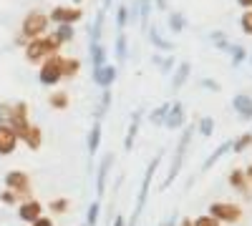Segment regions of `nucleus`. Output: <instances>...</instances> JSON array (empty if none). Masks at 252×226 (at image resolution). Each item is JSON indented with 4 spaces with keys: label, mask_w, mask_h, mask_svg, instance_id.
<instances>
[{
    "label": "nucleus",
    "mask_w": 252,
    "mask_h": 226,
    "mask_svg": "<svg viewBox=\"0 0 252 226\" xmlns=\"http://www.w3.org/2000/svg\"><path fill=\"white\" fill-rule=\"evenodd\" d=\"M192 136H194V126H184L182 138H179V143H177L174 161H172L169 171H166V178H164V183H161V189H169V186H172V181L179 176V171H182V163H184V153H187V146H189V141H192Z\"/></svg>",
    "instance_id": "1"
},
{
    "label": "nucleus",
    "mask_w": 252,
    "mask_h": 226,
    "mask_svg": "<svg viewBox=\"0 0 252 226\" xmlns=\"http://www.w3.org/2000/svg\"><path fill=\"white\" fill-rule=\"evenodd\" d=\"M161 156H164V153H157V156L152 158V163L146 166V171H144L141 189H139V196H136V209H134V216H131V224H129V226H136V219H139V216H141V211H144V203H146V199H149L152 178H154V174H157V169H159V163H161Z\"/></svg>",
    "instance_id": "2"
},
{
    "label": "nucleus",
    "mask_w": 252,
    "mask_h": 226,
    "mask_svg": "<svg viewBox=\"0 0 252 226\" xmlns=\"http://www.w3.org/2000/svg\"><path fill=\"white\" fill-rule=\"evenodd\" d=\"M209 216L217 219V221H227V224H235L242 219V209L237 203H227V201H217L209 206Z\"/></svg>",
    "instance_id": "3"
},
{
    "label": "nucleus",
    "mask_w": 252,
    "mask_h": 226,
    "mask_svg": "<svg viewBox=\"0 0 252 226\" xmlns=\"http://www.w3.org/2000/svg\"><path fill=\"white\" fill-rule=\"evenodd\" d=\"M63 78V58L61 55H48V60L40 68V83L43 86H53Z\"/></svg>",
    "instance_id": "4"
},
{
    "label": "nucleus",
    "mask_w": 252,
    "mask_h": 226,
    "mask_svg": "<svg viewBox=\"0 0 252 226\" xmlns=\"http://www.w3.org/2000/svg\"><path fill=\"white\" fill-rule=\"evenodd\" d=\"M8 126L18 133V138L31 128V121H28V106H26V103H15V106H10V113H8Z\"/></svg>",
    "instance_id": "5"
},
{
    "label": "nucleus",
    "mask_w": 252,
    "mask_h": 226,
    "mask_svg": "<svg viewBox=\"0 0 252 226\" xmlns=\"http://www.w3.org/2000/svg\"><path fill=\"white\" fill-rule=\"evenodd\" d=\"M5 186L15 196H31V178L23 171H8L5 174Z\"/></svg>",
    "instance_id": "6"
},
{
    "label": "nucleus",
    "mask_w": 252,
    "mask_h": 226,
    "mask_svg": "<svg viewBox=\"0 0 252 226\" xmlns=\"http://www.w3.org/2000/svg\"><path fill=\"white\" fill-rule=\"evenodd\" d=\"M40 214H43V206H40L35 199H28L26 203L18 206V219L26 221V224H33L35 219H40Z\"/></svg>",
    "instance_id": "7"
},
{
    "label": "nucleus",
    "mask_w": 252,
    "mask_h": 226,
    "mask_svg": "<svg viewBox=\"0 0 252 226\" xmlns=\"http://www.w3.org/2000/svg\"><path fill=\"white\" fill-rule=\"evenodd\" d=\"M53 50H56L53 40H35V43L28 46L26 55H28V60H40V58H48Z\"/></svg>",
    "instance_id": "8"
},
{
    "label": "nucleus",
    "mask_w": 252,
    "mask_h": 226,
    "mask_svg": "<svg viewBox=\"0 0 252 226\" xmlns=\"http://www.w3.org/2000/svg\"><path fill=\"white\" fill-rule=\"evenodd\" d=\"M164 126L172 128V131L184 126V106L179 103V100L169 103V111H166V116H164Z\"/></svg>",
    "instance_id": "9"
},
{
    "label": "nucleus",
    "mask_w": 252,
    "mask_h": 226,
    "mask_svg": "<svg viewBox=\"0 0 252 226\" xmlns=\"http://www.w3.org/2000/svg\"><path fill=\"white\" fill-rule=\"evenodd\" d=\"M18 146V133L10 126H0V156L13 153Z\"/></svg>",
    "instance_id": "10"
},
{
    "label": "nucleus",
    "mask_w": 252,
    "mask_h": 226,
    "mask_svg": "<svg viewBox=\"0 0 252 226\" xmlns=\"http://www.w3.org/2000/svg\"><path fill=\"white\" fill-rule=\"evenodd\" d=\"M111 166H114V156L109 153V156H103L101 166H98V178H96V194H98V199L103 196V191H106V181H109Z\"/></svg>",
    "instance_id": "11"
},
{
    "label": "nucleus",
    "mask_w": 252,
    "mask_h": 226,
    "mask_svg": "<svg viewBox=\"0 0 252 226\" xmlns=\"http://www.w3.org/2000/svg\"><path fill=\"white\" fill-rule=\"evenodd\" d=\"M232 108L237 111V116H240L242 121H252V98H250V96H245V93L235 96V98H232Z\"/></svg>",
    "instance_id": "12"
},
{
    "label": "nucleus",
    "mask_w": 252,
    "mask_h": 226,
    "mask_svg": "<svg viewBox=\"0 0 252 226\" xmlns=\"http://www.w3.org/2000/svg\"><path fill=\"white\" fill-rule=\"evenodd\" d=\"M94 80H96L103 91H106L114 80H116V68H114V66H101V68H96V71H94Z\"/></svg>",
    "instance_id": "13"
},
{
    "label": "nucleus",
    "mask_w": 252,
    "mask_h": 226,
    "mask_svg": "<svg viewBox=\"0 0 252 226\" xmlns=\"http://www.w3.org/2000/svg\"><path fill=\"white\" fill-rule=\"evenodd\" d=\"M139 126H141V108L131 113V123H129V131H126V138H124V149H126V151H131L134 141H136V136H139Z\"/></svg>",
    "instance_id": "14"
},
{
    "label": "nucleus",
    "mask_w": 252,
    "mask_h": 226,
    "mask_svg": "<svg viewBox=\"0 0 252 226\" xmlns=\"http://www.w3.org/2000/svg\"><path fill=\"white\" fill-rule=\"evenodd\" d=\"M43 28H46V18H43V15H33V18H28V20H26V25H23L26 35H31V38H35L38 33H43Z\"/></svg>",
    "instance_id": "15"
},
{
    "label": "nucleus",
    "mask_w": 252,
    "mask_h": 226,
    "mask_svg": "<svg viewBox=\"0 0 252 226\" xmlns=\"http://www.w3.org/2000/svg\"><path fill=\"white\" fill-rule=\"evenodd\" d=\"M229 149H232V141H224L222 146H217V151H215L212 156H209V158H207V161L202 163V169H204V171H207V169H212L215 163H217V161H220V158H222V156H224V153L229 151Z\"/></svg>",
    "instance_id": "16"
},
{
    "label": "nucleus",
    "mask_w": 252,
    "mask_h": 226,
    "mask_svg": "<svg viewBox=\"0 0 252 226\" xmlns=\"http://www.w3.org/2000/svg\"><path fill=\"white\" fill-rule=\"evenodd\" d=\"M98 143H101V121L96 118L94 126H91V133H89V153L91 156L98 151Z\"/></svg>",
    "instance_id": "17"
},
{
    "label": "nucleus",
    "mask_w": 252,
    "mask_h": 226,
    "mask_svg": "<svg viewBox=\"0 0 252 226\" xmlns=\"http://www.w3.org/2000/svg\"><path fill=\"white\" fill-rule=\"evenodd\" d=\"M189 71H192V66L189 63H182L174 73V80H172V91H179L184 83H187V78H189Z\"/></svg>",
    "instance_id": "18"
},
{
    "label": "nucleus",
    "mask_w": 252,
    "mask_h": 226,
    "mask_svg": "<svg viewBox=\"0 0 252 226\" xmlns=\"http://www.w3.org/2000/svg\"><path fill=\"white\" fill-rule=\"evenodd\" d=\"M229 183H232V189H237V191H247V186H250V181H247L242 169H235L229 174Z\"/></svg>",
    "instance_id": "19"
},
{
    "label": "nucleus",
    "mask_w": 252,
    "mask_h": 226,
    "mask_svg": "<svg viewBox=\"0 0 252 226\" xmlns=\"http://www.w3.org/2000/svg\"><path fill=\"white\" fill-rule=\"evenodd\" d=\"M20 138H23L26 143H28V149H33V151H38L40 149V128L38 126H31L23 136H20Z\"/></svg>",
    "instance_id": "20"
},
{
    "label": "nucleus",
    "mask_w": 252,
    "mask_h": 226,
    "mask_svg": "<svg viewBox=\"0 0 252 226\" xmlns=\"http://www.w3.org/2000/svg\"><path fill=\"white\" fill-rule=\"evenodd\" d=\"M91 60H94V71L103 66V60H106V48L101 43H91Z\"/></svg>",
    "instance_id": "21"
},
{
    "label": "nucleus",
    "mask_w": 252,
    "mask_h": 226,
    "mask_svg": "<svg viewBox=\"0 0 252 226\" xmlns=\"http://www.w3.org/2000/svg\"><path fill=\"white\" fill-rule=\"evenodd\" d=\"M252 146V133H242L240 138H232V149L229 151H235V153H242L245 149Z\"/></svg>",
    "instance_id": "22"
},
{
    "label": "nucleus",
    "mask_w": 252,
    "mask_h": 226,
    "mask_svg": "<svg viewBox=\"0 0 252 226\" xmlns=\"http://www.w3.org/2000/svg\"><path fill=\"white\" fill-rule=\"evenodd\" d=\"M78 15H81L78 10H66V8H58V10L53 13V18H56V20H61V23H73V20H76Z\"/></svg>",
    "instance_id": "23"
},
{
    "label": "nucleus",
    "mask_w": 252,
    "mask_h": 226,
    "mask_svg": "<svg viewBox=\"0 0 252 226\" xmlns=\"http://www.w3.org/2000/svg\"><path fill=\"white\" fill-rule=\"evenodd\" d=\"M149 38H152V43H154L157 48H161V50H172V43H169V40H164V38L159 35V30H157V28H152Z\"/></svg>",
    "instance_id": "24"
},
{
    "label": "nucleus",
    "mask_w": 252,
    "mask_h": 226,
    "mask_svg": "<svg viewBox=\"0 0 252 226\" xmlns=\"http://www.w3.org/2000/svg\"><path fill=\"white\" fill-rule=\"evenodd\" d=\"M166 111H169V103H164V106L154 108V111H152V116H149V121H152V123H157V126H164V116H166Z\"/></svg>",
    "instance_id": "25"
},
{
    "label": "nucleus",
    "mask_w": 252,
    "mask_h": 226,
    "mask_svg": "<svg viewBox=\"0 0 252 226\" xmlns=\"http://www.w3.org/2000/svg\"><path fill=\"white\" fill-rule=\"evenodd\" d=\"M98 211H101V201H94L91 206H89V214H86V226H96Z\"/></svg>",
    "instance_id": "26"
},
{
    "label": "nucleus",
    "mask_w": 252,
    "mask_h": 226,
    "mask_svg": "<svg viewBox=\"0 0 252 226\" xmlns=\"http://www.w3.org/2000/svg\"><path fill=\"white\" fill-rule=\"evenodd\" d=\"M199 133H202L204 138H209V136L215 133V121L209 118V116H204V118L199 121Z\"/></svg>",
    "instance_id": "27"
},
{
    "label": "nucleus",
    "mask_w": 252,
    "mask_h": 226,
    "mask_svg": "<svg viewBox=\"0 0 252 226\" xmlns=\"http://www.w3.org/2000/svg\"><path fill=\"white\" fill-rule=\"evenodd\" d=\"M51 106H53L56 111L68 108V96H66V93H56V96H51Z\"/></svg>",
    "instance_id": "28"
},
{
    "label": "nucleus",
    "mask_w": 252,
    "mask_h": 226,
    "mask_svg": "<svg viewBox=\"0 0 252 226\" xmlns=\"http://www.w3.org/2000/svg\"><path fill=\"white\" fill-rule=\"evenodd\" d=\"M78 60H63V78H73L78 73Z\"/></svg>",
    "instance_id": "29"
},
{
    "label": "nucleus",
    "mask_w": 252,
    "mask_h": 226,
    "mask_svg": "<svg viewBox=\"0 0 252 226\" xmlns=\"http://www.w3.org/2000/svg\"><path fill=\"white\" fill-rule=\"evenodd\" d=\"M109 106H111V93H109V88H106V91L101 93V103H98V113H96V118H98V121H101V116H103V113H106V108H109Z\"/></svg>",
    "instance_id": "30"
},
{
    "label": "nucleus",
    "mask_w": 252,
    "mask_h": 226,
    "mask_svg": "<svg viewBox=\"0 0 252 226\" xmlns=\"http://www.w3.org/2000/svg\"><path fill=\"white\" fill-rule=\"evenodd\" d=\"M229 55H232V63L240 66L242 60H245V48H240V46H229Z\"/></svg>",
    "instance_id": "31"
},
{
    "label": "nucleus",
    "mask_w": 252,
    "mask_h": 226,
    "mask_svg": "<svg viewBox=\"0 0 252 226\" xmlns=\"http://www.w3.org/2000/svg\"><path fill=\"white\" fill-rule=\"evenodd\" d=\"M68 209V201L66 199H56V201H51V214H63Z\"/></svg>",
    "instance_id": "32"
},
{
    "label": "nucleus",
    "mask_w": 252,
    "mask_h": 226,
    "mask_svg": "<svg viewBox=\"0 0 252 226\" xmlns=\"http://www.w3.org/2000/svg\"><path fill=\"white\" fill-rule=\"evenodd\" d=\"M116 55L121 60L126 58V35H119V40H116Z\"/></svg>",
    "instance_id": "33"
},
{
    "label": "nucleus",
    "mask_w": 252,
    "mask_h": 226,
    "mask_svg": "<svg viewBox=\"0 0 252 226\" xmlns=\"http://www.w3.org/2000/svg\"><path fill=\"white\" fill-rule=\"evenodd\" d=\"M194 226H220V221H217V219H212V216L207 214V216H199V219L194 221Z\"/></svg>",
    "instance_id": "34"
},
{
    "label": "nucleus",
    "mask_w": 252,
    "mask_h": 226,
    "mask_svg": "<svg viewBox=\"0 0 252 226\" xmlns=\"http://www.w3.org/2000/svg\"><path fill=\"white\" fill-rule=\"evenodd\" d=\"M71 38H73V28H71V25H61L58 40H71Z\"/></svg>",
    "instance_id": "35"
},
{
    "label": "nucleus",
    "mask_w": 252,
    "mask_h": 226,
    "mask_svg": "<svg viewBox=\"0 0 252 226\" xmlns=\"http://www.w3.org/2000/svg\"><path fill=\"white\" fill-rule=\"evenodd\" d=\"M212 40H215V46H217V48H224V50H229V43L224 40V35H222V33H212Z\"/></svg>",
    "instance_id": "36"
},
{
    "label": "nucleus",
    "mask_w": 252,
    "mask_h": 226,
    "mask_svg": "<svg viewBox=\"0 0 252 226\" xmlns=\"http://www.w3.org/2000/svg\"><path fill=\"white\" fill-rule=\"evenodd\" d=\"M8 113H10V106L0 103V126H8Z\"/></svg>",
    "instance_id": "37"
},
{
    "label": "nucleus",
    "mask_w": 252,
    "mask_h": 226,
    "mask_svg": "<svg viewBox=\"0 0 252 226\" xmlns=\"http://www.w3.org/2000/svg\"><path fill=\"white\" fill-rule=\"evenodd\" d=\"M169 25H172L174 30H182V28H184V20H182V15H177V13H174V15L169 18Z\"/></svg>",
    "instance_id": "38"
},
{
    "label": "nucleus",
    "mask_w": 252,
    "mask_h": 226,
    "mask_svg": "<svg viewBox=\"0 0 252 226\" xmlns=\"http://www.w3.org/2000/svg\"><path fill=\"white\" fill-rule=\"evenodd\" d=\"M0 201H3V203H10V206H13V203L18 201V196H15L13 191H3V194H0Z\"/></svg>",
    "instance_id": "39"
},
{
    "label": "nucleus",
    "mask_w": 252,
    "mask_h": 226,
    "mask_svg": "<svg viewBox=\"0 0 252 226\" xmlns=\"http://www.w3.org/2000/svg\"><path fill=\"white\" fill-rule=\"evenodd\" d=\"M242 28H245V33H252V13H247L242 18Z\"/></svg>",
    "instance_id": "40"
},
{
    "label": "nucleus",
    "mask_w": 252,
    "mask_h": 226,
    "mask_svg": "<svg viewBox=\"0 0 252 226\" xmlns=\"http://www.w3.org/2000/svg\"><path fill=\"white\" fill-rule=\"evenodd\" d=\"M33 226H53V219H46V216H40L33 221Z\"/></svg>",
    "instance_id": "41"
},
{
    "label": "nucleus",
    "mask_w": 252,
    "mask_h": 226,
    "mask_svg": "<svg viewBox=\"0 0 252 226\" xmlns=\"http://www.w3.org/2000/svg\"><path fill=\"white\" fill-rule=\"evenodd\" d=\"M124 25H126V8L119 10V28H124Z\"/></svg>",
    "instance_id": "42"
},
{
    "label": "nucleus",
    "mask_w": 252,
    "mask_h": 226,
    "mask_svg": "<svg viewBox=\"0 0 252 226\" xmlns=\"http://www.w3.org/2000/svg\"><path fill=\"white\" fill-rule=\"evenodd\" d=\"M202 86L204 88H212V91H220V86L215 83V80H202Z\"/></svg>",
    "instance_id": "43"
},
{
    "label": "nucleus",
    "mask_w": 252,
    "mask_h": 226,
    "mask_svg": "<svg viewBox=\"0 0 252 226\" xmlns=\"http://www.w3.org/2000/svg\"><path fill=\"white\" fill-rule=\"evenodd\" d=\"M161 226H177V216H169V219H164Z\"/></svg>",
    "instance_id": "44"
},
{
    "label": "nucleus",
    "mask_w": 252,
    "mask_h": 226,
    "mask_svg": "<svg viewBox=\"0 0 252 226\" xmlns=\"http://www.w3.org/2000/svg\"><path fill=\"white\" fill-rule=\"evenodd\" d=\"M114 226H126V224H124V219H121V216H116V219H114Z\"/></svg>",
    "instance_id": "45"
},
{
    "label": "nucleus",
    "mask_w": 252,
    "mask_h": 226,
    "mask_svg": "<svg viewBox=\"0 0 252 226\" xmlns=\"http://www.w3.org/2000/svg\"><path fill=\"white\" fill-rule=\"evenodd\" d=\"M245 176H247V181H250V183H252V166H250V169H247V171H245Z\"/></svg>",
    "instance_id": "46"
},
{
    "label": "nucleus",
    "mask_w": 252,
    "mask_h": 226,
    "mask_svg": "<svg viewBox=\"0 0 252 226\" xmlns=\"http://www.w3.org/2000/svg\"><path fill=\"white\" fill-rule=\"evenodd\" d=\"M182 226H194V224H192V221H189V219H184V221H182Z\"/></svg>",
    "instance_id": "47"
},
{
    "label": "nucleus",
    "mask_w": 252,
    "mask_h": 226,
    "mask_svg": "<svg viewBox=\"0 0 252 226\" xmlns=\"http://www.w3.org/2000/svg\"><path fill=\"white\" fill-rule=\"evenodd\" d=\"M240 3H242V5H252V0H240Z\"/></svg>",
    "instance_id": "48"
},
{
    "label": "nucleus",
    "mask_w": 252,
    "mask_h": 226,
    "mask_svg": "<svg viewBox=\"0 0 252 226\" xmlns=\"http://www.w3.org/2000/svg\"><path fill=\"white\" fill-rule=\"evenodd\" d=\"M83 226H86V224H83Z\"/></svg>",
    "instance_id": "49"
}]
</instances>
